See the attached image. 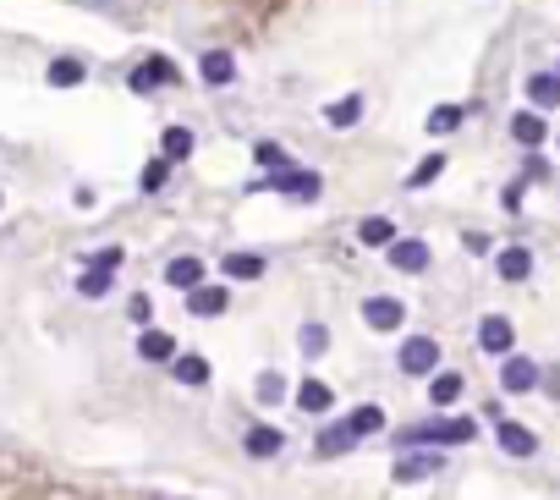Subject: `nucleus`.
<instances>
[{
  "mask_svg": "<svg viewBox=\"0 0 560 500\" xmlns=\"http://www.w3.org/2000/svg\"><path fill=\"white\" fill-rule=\"evenodd\" d=\"M478 434L473 418H434V423H418L402 434V446H467Z\"/></svg>",
  "mask_w": 560,
  "mask_h": 500,
  "instance_id": "obj_1",
  "label": "nucleus"
},
{
  "mask_svg": "<svg viewBox=\"0 0 560 500\" xmlns=\"http://www.w3.org/2000/svg\"><path fill=\"white\" fill-rule=\"evenodd\" d=\"M258 187H270V193H286V198H319L324 193V181H319V171H280V176H258L253 181V193Z\"/></svg>",
  "mask_w": 560,
  "mask_h": 500,
  "instance_id": "obj_2",
  "label": "nucleus"
},
{
  "mask_svg": "<svg viewBox=\"0 0 560 500\" xmlns=\"http://www.w3.org/2000/svg\"><path fill=\"white\" fill-rule=\"evenodd\" d=\"M176 77H182V72H176V60H171V55H149L143 67H132L126 83L138 88V93H154V88H176Z\"/></svg>",
  "mask_w": 560,
  "mask_h": 500,
  "instance_id": "obj_3",
  "label": "nucleus"
},
{
  "mask_svg": "<svg viewBox=\"0 0 560 500\" xmlns=\"http://www.w3.org/2000/svg\"><path fill=\"white\" fill-rule=\"evenodd\" d=\"M440 368V341L434 335H412L402 347V374H434Z\"/></svg>",
  "mask_w": 560,
  "mask_h": 500,
  "instance_id": "obj_4",
  "label": "nucleus"
},
{
  "mask_svg": "<svg viewBox=\"0 0 560 500\" xmlns=\"http://www.w3.org/2000/svg\"><path fill=\"white\" fill-rule=\"evenodd\" d=\"M511 341H516V330H511L506 314H489V319L478 325V347H483L489 358H506V352H511Z\"/></svg>",
  "mask_w": 560,
  "mask_h": 500,
  "instance_id": "obj_5",
  "label": "nucleus"
},
{
  "mask_svg": "<svg viewBox=\"0 0 560 500\" xmlns=\"http://www.w3.org/2000/svg\"><path fill=\"white\" fill-rule=\"evenodd\" d=\"M362 319H369V330H402L407 308L395 297H369V302H362Z\"/></svg>",
  "mask_w": 560,
  "mask_h": 500,
  "instance_id": "obj_6",
  "label": "nucleus"
},
{
  "mask_svg": "<svg viewBox=\"0 0 560 500\" xmlns=\"http://www.w3.org/2000/svg\"><path fill=\"white\" fill-rule=\"evenodd\" d=\"M494 434H500V451H506V456H533V451H539V440H533V429H527V423L500 418V423H494Z\"/></svg>",
  "mask_w": 560,
  "mask_h": 500,
  "instance_id": "obj_7",
  "label": "nucleus"
},
{
  "mask_svg": "<svg viewBox=\"0 0 560 500\" xmlns=\"http://www.w3.org/2000/svg\"><path fill=\"white\" fill-rule=\"evenodd\" d=\"M500 385H506L511 396L533 391V385H539V363H533V358H506V368H500Z\"/></svg>",
  "mask_w": 560,
  "mask_h": 500,
  "instance_id": "obj_8",
  "label": "nucleus"
},
{
  "mask_svg": "<svg viewBox=\"0 0 560 500\" xmlns=\"http://www.w3.org/2000/svg\"><path fill=\"white\" fill-rule=\"evenodd\" d=\"M187 308H192L198 319H215V314H225V308H231V297H225V286H192L187 292Z\"/></svg>",
  "mask_w": 560,
  "mask_h": 500,
  "instance_id": "obj_9",
  "label": "nucleus"
},
{
  "mask_svg": "<svg viewBox=\"0 0 560 500\" xmlns=\"http://www.w3.org/2000/svg\"><path fill=\"white\" fill-rule=\"evenodd\" d=\"M440 451H412V456H402V462H395V479H402V484H412V479H428V473H440Z\"/></svg>",
  "mask_w": 560,
  "mask_h": 500,
  "instance_id": "obj_10",
  "label": "nucleus"
},
{
  "mask_svg": "<svg viewBox=\"0 0 560 500\" xmlns=\"http://www.w3.org/2000/svg\"><path fill=\"white\" fill-rule=\"evenodd\" d=\"M544 133H549V127H544V116H539V110H516V116H511V138H516L522 149H539Z\"/></svg>",
  "mask_w": 560,
  "mask_h": 500,
  "instance_id": "obj_11",
  "label": "nucleus"
},
{
  "mask_svg": "<svg viewBox=\"0 0 560 500\" xmlns=\"http://www.w3.org/2000/svg\"><path fill=\"white\" fill-rule=\"evenodd\" d=\"M527 100H533V110H555L560 105V77L555 72H533L527 77Z\"/></svg>",
  "mask_w": 560,
  "mask_h": 500,
  "instance_id": "obj_12",
  "label": "nucleus"
},
{
  "mask_svg": "<svg viewBox=\"0 0 560 500\" xmlns=\"http://www.w3.org/2000/svg\"><path fill=\"white\" fill-rule=\"evenodd\" d=\"M165 280H171V286H182V292H192V286H204V259H171L165 264Z\"/></svg>",
  "mask_w": 560,
  "mask_h": 500,
  "instance_id": "obj_13",
  "label": "nucleus"
},
{
  "mask_svg": "<svg viewBox=\"0 0 560 500\" xmlns=\"http://www.w3.org/2000/svg\"><path fill=\"white\" fill-rule=\"evenodd\" d=\"M138 352H143L149 363H171V358H176V335H171V330H143V335H138Z\"/></svg>",
  "mask_w": 560,
  "mask_h": 500,
  "instance_id": "obj_14",
  "label": "nucleus"
},
{
  "mask_svg": "<svg viewBox=\"0 0 560 500\" xmlns=\"http://www.w3.org/2000/svg\"><path fill=\"white\" fill-rule=\"evenodd\" d=\"M198 72H204V83L215 88V83H231V77H237V60H231L225 50H204V60H198Z\"/></svg>",
  "mask_w": 560,
  "mask_h": 500,
  "instance_id": "obj_15",
  "label": "nucleus"
},
{
  "mask_svg": "<svg viewBox=\"0 0 560 500\" xmlns=\"http://www.w3.org/2000/svg\"><path fill=\"white\" fill-rule=\"evenodd\" d=\"M390 264L407 270V275H418V270H428V247L423 242H390Z\"/></svg>",
  "mask_w": 560,
  "mask_h": 500,
  "instance_id": "obj_16",
  "label": "nucleus"
},
{
  "mask_svg": "<svg viewBox=\"0 0 560 500\" xmlns=\"http://www.w3.org/2000/svg\"><path fill=\"white\" fill-rule=\"evenodd\" d=\"M171 374H176V385H204L209 380V358L182 352V358H171Z\"/></svg>",
  "mask_w": 560,
  "mask_h": 500,
  "instance_id": "obj_17",
  "label": "nucleus"
},
{
  "mask_svg": "<svg viewBox=\"0 0 560 500\" xmlns=\"http://www.w3.org/2000/svg\"><path fill=\"white\" fill-rule=\"evenodd\" d=\"M83 77H88V67H83L77 55H55V60H50V83H55V88H77Z\"/></svg>",
  "mask_w": 560,
  "mask_h": 500,
  "instance_id": "obj_18",
  "label": "nucleus"
},
{
  "mask_svg": "<svg viewBox=\"0 0 560 500\" xmlns=\"http://www.w3.org/2000/svg\"><path fill=\"white\" fill-rule=\"evenodd\" d=\"M187 154H192V133H187V127H171V133L159 138V160H165V165H182Z\"/></svg>",
  "mask_w": 560,
  "mask_h": 500,
  "instance_id": "obj_19",
  "label": "nucleus"
},
{
  "mask_svg": "<svg viewBox=\"0 0 560 500\" xmlns=\"http://www.w3.org/2000/svg\"><path fill=\"white\" fill-rule=\"evenodd\" d=\"M357 242H362V247H390V242H395V226L385 221V214H369V221L357 226Z\"/></svg>",
  "mask_w": 560,
  "mask_h": 500,
  "instance_id": "obj_20",
  "label": "nucleus"
},
{
  "mask_svg": "<svg viewBox=\"0 0 560 500\" xmlns=\"http://www.w3.org/2000/svg\"><path fill=\"white\" fill-rule=\"evenodd\" d=\"M242 446H248V456H280V429H248L242 434Z\"/></svg>",
  "mask_w": 560,
  "mask_h": 500,
  "instance_id": "obj_21",
  "label": "nucleus"
},
{
  "mask_svg": "<svg viewBox=\"0 0 560 500\" xmlns=\"http://www.w3.org/2000/svg\"><path fill=\"white\" fill-rule=\"evenodd\" d=\"M329 401H336V396H329V385H319V380L296 385V407H303V413H329Z\"/></svg>",
  "mask_w": 560,
  "mask_h": 500,
  "instance_id": "obj_22",
  "label": "nucleus"
},
{
  "mask_svg": "<svg viewBox=\"0 0 560 500\" xmlns=\"http://www.w3.org/2000/svg\"><path fill=\"white\" fill-rule=\"evenodd\" d=\"M231 280H258L264 275V254H225V264H220Z\"/></svg>",
  "mask_w": 560,
  "mask_h": 500,
  "instance_id": "obj_23",
  "label": "nucleus"
},
{
  "mask_svg": "<svg viewBox=\"0 0 560 500\" xmlns=\"http://www.w3.org/2000/svg\"><path fill=\"white\" fill-rule=\"evenodd\" d=\"M494 270H500L506 280H527V270H533V254H527V247H506V254L494 259Z\"/></svg>",
  "mask_w": 560,
  "mask_h": 500,
  "instance_id": "obj_24",
  "label": "nucleus"
},
{
  "mask_svg": "<svg viewBox=\"0 0 560 500\" xmlns=\"http://www.w3.org/2000/svg\"><path fill=\"white\" fill-rule=\"evenodd\" d=\"M456 396H461V374H434L428 380V401L434 407H456Z\"/></svg>",
  "mask_w": 560,
  "mask_h": 500,
  "instance_id": "obj_25",
  "label": "nucleus"
},
{
  "mask_svg": "<svg viewBox=\"0 0 560 500\" xmlns=\"http://www.w3.org/2000/svg\"><path fill=\"white\" fill-rule=\"evenodd\" d=\"M357 440H352V429L346 423H329L324 434H319V456H341V451H352Z\"/></svg>",
  "mask_w": 560,
  "mask_h": 500,
  "instance_id": "obj_26",
  "label": "nucleus"
},
{
  "mask_svg": "<svg viewBox=\"0 0 560 500\" xmlns=\"http://www.w3.org/2000/svg\"><path fill=\"white\" fill-rule=\"evenodd\" d=\"M346 429H352V440H362V434H379V429H385V413H379V407H357V413L346 418Z\"/></svg>",
  "mask_w": 560,
  "mask_h": 500,
  "instance_id": "obj_27",
  "label": "nucleus"
},
{
  "mask_svg": "<svg viewBox=\"0 0 560 500\" xmlns=\"http://www.w3.org/2000/svg\"><path fill=\"white\" fill-rule=\"evenodd\" d=\"M357 116H362V100H357V93H352V100H336V105L324 110L329 127H357Z\"/></svg>",
  "mask_w": 560,
  "mask_h": 500,
  "instance_id": "obj_28",
  "label": "nucleus"
},
{
  "mask_svg": "<svg viewBox=\"0 0 560 500\" xmlns=\"http://www.w3.org/2000/svg\"><path fill=\"white\" fill-rule=\"evenodd\" d=\"M456 127H461V105H440L428 116V133H456Z\"/></svg>",
  "mask_w": 560,
  "mask_h": 500,
  "instance_id": "obj_29",
  "label": "nucleus"
},
{
  "mask_svg": "<svg viewBox=\"0 0 560 500\" xmlns=\"http://www.w3.org/2000/svg\"><path fill=\"white\" fill-rule=\"evenodd\" d=\"M440 171H445V154H428V160H423V165L407 176V187H428V181H434Z\"/></svg>",
  "mask_w": 560,
  "mask_h": 500,
  "instance_id": "obj_30",
  "label": "nucleus"
},
{
  "mask_svg": "<svg viewBox=\"0 0 560 500\" xmlns=\"http://www.w3.org/2000/svg\"><path fill=\"white\" fill-rule=\"evenodd\" d=\"M77 292H83V297H105V292H110V275H105V270L77 275Z\"/></svg>",
  "mask_w": 560,
  "mask_h": 500,
  "instance_id": "obj_31",
  "label": "nucleus"
},
{
  "mask_svg": "<svg viewBox=\"0 0 560 500\" xmlns=\"http://www.w3.org/2000/svg\"><path fill=\"white\" fill-rule=\"evenodd\" d=\"M258 401H286V380L270 368V374H258Z\"/></svg>",
  "mask_w": 560,
  "mask_h": 500,
  "instance_id": "obj_32",
  "label": "nucleus"
},
{
  "mask_svg": "<svg viewBox=\"0 0 560 500\" xmlns=\"http://www.w3.org/2000/svg\"><path fill=\"white\" fill-rule=\"evenodd\" d=\"M165 176H171V165H165V160H149V165H143V193H159Z\"/></svg>",
  "mask_w": 560,
  "mask_h": 500,
  "instance_id": "obj_33",
  "label": "nucleus"
},
{
  "mask_svg": "<svg viewBox=\"0 0 560 500\" xmlns=\"http://www.w3.org/2000/svg\"><path fill=\"white\" fill-rule=\"evenodd\" d=\"M83 264H88V270H105V275H110V270L121 264V247H99V254H93V259H83Z\"/></svg>",
  "mask_w": 560,
  "mask_h": 500,
  "instance_id": "obj_34",
  "label": "nucleus"
},
{
  "mask_svg": "<svg viewBox=\"0 0 560 500\" xmlns=\"http://www.w3.org/2000/svg\"><path fill=\"white\" fill-rule=\"evenodd\" d=\"M303 352H308V358L324 352V325H303Z\"/></svg>",
  "mask_w": 560,
  "mask_h": 500,
  "instance_id": "obj_35",
  "label": "nucleus"
},
{
  "mask_svg": "<svg viewBox=\"0 0 560 500\" xmlns=\"http://www.w3.org/2000/svg\"><path fill=\"white\" fill-rule=\"evenodd\" d=\"M126 314H132V325H149V319H154V308H149V297H132V302H126Z\"/></svg>",
  "mask_w": 560,
  "mask_h": 500,
  "instance_id": "obj_36",
  "label": "nucleus"
},
{
  "mask_svg": "<svg viewBox=\"0 0 560 500\" xmlns=\"http://www.w3.org/2000/svg\"><path fill=\"white\" fill-rule=\"evenodd\" d=\"M258 165H280V171H286V154H280V143H258Z\"/></svg>",
  "mask_w": 560,
  "mask_h": 500,
  "instance_id": "obj_37",
  "label": "nucleus"
},
{
  "mask_svg": "<svg viewBox=\"0 0 560 500\" xmlns=\"http://www.w3.org/2000/svg\"><path fill=\"white\" fill-rule=\"evenodd\" d=\"M555 77H560V72H555Z\"/></svg>",
  "mask_w": 560,
  "mask_h": 500,
  "instance_id": "obj_38",
  "label": "nucleus"
}]
</instances>
